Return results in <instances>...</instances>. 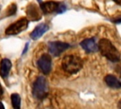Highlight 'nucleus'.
Wrapping results in <instances>:
<instances>
[{"mask_svg":"<svg viewBox=\"0 0 121 109\" xmlns=\"http://www.w3.org/2000/svg\"><path fill=\"white\" fill-rule=\"evenodd\" d=\"M113 22L114 23H121V17L119 19H117V20H113Z\"/></svg>","mask_w":121,"mask_h":109,"instance_id":"nucleus-17","label":"nucleus"},{"mask_svg":"<svg viewBox=\"0 0 121 109\" xmlns=\"http://www.w3.org/2000/svg\"><path fill=\"white\" fill-rule=\"evenodd\" d=\"M0 9H1V7H0Z\"/></svg>","mask_w":121,"mask_h":109,"instance_id":"nucleus-21","label":"nucleus"},{"mask_svg":"<svg viewBox=\"0 0 121 109\" xmlns=\"http://www.w3.org/2000/svg\"><path fill=\"white\" fill-rule=\"evenodd\" d=\"M105 82L107 83L108 86L112 88H120L121 87V82L118 81L114 76L112 75H107L105 77Z\"/></svg>","mask_w":121,"mask_h":109,"instance_id":"nucleus-12","label":"nucleus"},{"mask_svg":"<svg viewBox=\"0 0 121 109\" xmlns=\"http://www.w3.org/2000/svg\"><path fill=\"white\" fill-rule=\"evenodd\" d=\"M3 94H4V90H3V87H2V85L0 83V98L3 97Z\"/></svg>","mask_w":121,"mask_h":109,"instance_id":"nucleus-15","label":"nucleus"},{"mask_svg":"<svg viewBox=\"0 0 121 109\" xmlns=\"http://www.w3.org/2000/svg\"><path fill=\"white\" fill-rule=\"evenodd\" d=\"M80 46L87 52H95L98 49V45H96L94 38L85 39L80 43Z\"/></svg>","mask_w":121,"mask_h":109,"instance_id":"nucleus-9","label":"nucleus"},{"mask_svg":"<svg viewBox=\"0 0 121 109\" xmlns=\"http://www.w3.org/2000/svg\"><path fill=\"white\" fill-rule=\"evenodd\" d=\"M69 47H70V45L63 42H50L48 44V50L50 54L53 55L54 57L60 55L63 51H65Z\"/></svg>","mask_w":121,"mask_h":109,"instance_id":"nucleus-6","label":"nucleus"},{"mask_svg":"<svg viewBox=\"0 0 121 109\" xmlns=\"http://www.w3.org/2000/svg\"><path fill=\"white\" fill-rule=\"evenodd\" d=\"M28 26V20L26 18H21L15 23L11 24L5 31L6 35H17L20 32L26 29Z\"/></svg>","mask_w":121,"mask_h":109,"instance_id":"nucleus-5","label":"nucleus"},{"mask_svg":"<svg viewBox=\"0 0 121 109\" xmlns=\"http://www.w3.org/2000/svg\"><path fill=\"white\" fill-rule=\"evenodd\" d=\"M98 49L100 53L112 62H118L120 60V53L115 46L107 39H101L98 43Z\"/></svg>","mask_w":121,"mask_h":109,"instance_id":"nucleus-1","label":"nucleus"},{"mask_svg":"<svg viewBox=\"0 0 121 109\" xmlns=\"http://www.w3.org/2000/svg\"><path fill=\"white\" fill-rule=\"evenodd\" d=\"M41 1V0H40ZM40 7L43 13H62L66 10V6L63 3L55 2V1H46V2H40Z\"/></svg>","mask_w":121,"mask_h":109,"instance_id":"nucleus-4","label":"nucleus"},{"mask_svg":"<svg viewBox=\"0 0 121 109\" xmlns=\"http://www.w3.org/2000/svg\"><path fill=\"white\" fill-rule=\"evenodd\" d=\"M37 65L40 68V70L44 73V74H49L51 71V67H52V62H51V57L47 54H43L42 55L38 62H37Z\"/></svg>","mask_w":121,"mask_h":109,"instance_id":"nucleus-7","label":"nucleus"},{"mask_svg":"<svg viewBox=\"0 0 121 109\" xmlns=\"http://www.w3.org/2000/svg\"><path fill=\"white\" fill-rule=\"evenodd\" d=\"M10 68H11V62L9 59H3L0 64V76L3 79H6L9 76Z\"/></svg>","mask_w":121,"mask_h":109,"instance_id":"nucleus-10","label":"nucleus"},{"mask_svg":"<svg viewBox=\"0 0 121 109\" xmlns=\"http://www.w3.org/2000/svg\"><path fill=\"white\" fill-rule=\"evenodd\" d=\"M48 29H49V27H48L47 24H45V23L40 24L38 27H36L32 30V32L30 33V38H31L32 40H38V39L41 38V37L43 35V33H45Z\"/></svg>","mask_w":121,"mask_h":109,"instance_id":"nucleus-8","label":"nucleus"},{"mask_svg":"<svg viewBox=\"0 0 121 109\" xmlns=\"http://www.w3.org/2000/svg\"><path fill=\"white\" fill-rule=\"evenodd\" d=\"M27 47H28V43H26V46H25V49H24V51H23V54H25V53L26 52V50H27Z\"/></svg>","mask_w":121,"mask_h":109,"instance_id":"nucleus-16","label":"nucleus"},{"mask_svg":"<svg viewBox=\"0 0 121 109\" xmlns=\"http://www.w3.org/2000/svg\"><path fill=\"white\" fill-rule=\"evenodd\" d=\"M16 9H17V7H16V5L15 4H11L8 9H7V13H6V15H12V14H14L15 12H16Z\"/></svg>","mask_w":121,"mask_h":109,"instance_id":"nucleus-14","label":"nucleus"},{"mask_svg":"<svg viewBox=\"0 0 121 109\" xmlns=\"http://www.w3.org/2000/svg\"><path fill=\"white\" fill-rule=\"evenodd\" d=\"M0 108H2V109H4V108H5V106L3 105V103H2L1 101H0Z\"/></svg>","mask_w":121,"mask_h":109,"instance_id":"nucleus-19","label":"nucleus"},{"mask_svg":"<svg viewBox=\"0 0 121 109\" xmlns=\"http://www.w3.org/2000/svg\"><path fill=\"white\" fill-rule=\"evenodd\" d=\"M26 13L30 17V19H32V20H39V19H41V14L39 12V9H38L37 6H35L33 4H30V5L27 6Z\"/></svg>","mask_w":121,"mask_h":109,"instance_id":"nucleus-11","label":"nucleus"},{"mask_svg":"<svg viewBox=\"0 0 121 109\" xmlns=\"http://www.w3.org/2000/svg\"><path fill=\"white\" fill-rule=\"evenodd\" d=\"M61 66L64 71L74 74L79 71L82 67V61L76 55H66L61 63Z\"/></svg>","mask_w":121,"mask_h":109,"instance_id":"nucleus-2","label":"nucleus"},{"mask_svg":"<svg viewBox=\"0 0 121 109\" xmlns=\"http://www.w3.org/2000/svg\"><path fill=\"white\" fill-rule=\"evenodd\" d=\"M10 100H11V104H12L13 108L19 109L21 107V98H20V96L18 94L13 93L10 96Z\"/></svg>","mask_w":121,"mask_h":109,"instance_id":"nucleus-13","label":"nucleus"},{"mask_svg":"<svg viewBox=\"0 0 121 109\" xmlns=\"http://www.w3.org/2000/svg\"><path fill=\"white\" fill-rule=\"evenodd\" d=\"M116 4H119V5H121V0H113Z\"/></svg>","mask_w":121,"mask_h":109,"instance_id":"nucleus-18","label":"nucleus"},{"mask_svg":"<svg viewBox=\"0 0 121 109\" xmlns=\"http://www.w3.org/2000/svg\"><path fill=\"white\" fill-rule=\"evenodd\" d=\"M118 106L121 108V100H120V102H119V104H118Z\"/></svg>","mask_w":121,"mask_h":109,"instance_id":"nucleus-20","label":"nucleus"},{"mask_svg":"<svg viewBox=\"0 0 121 109\" xmlns=\"http://www.w3.org/2000/svg\"><path fill=\"white\" fill-rule=\"evenodd\" d=\"M47 93H48V86L45 78L43 76L38 77L34 82L32 88V94L34 98L37 100H43L47 96Z\"/></svg>","mask_w":121,"mask_h":109,"instance_id":"nucleus-3","label":"nucleus"}]
</instances>
